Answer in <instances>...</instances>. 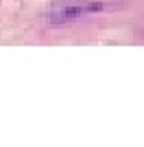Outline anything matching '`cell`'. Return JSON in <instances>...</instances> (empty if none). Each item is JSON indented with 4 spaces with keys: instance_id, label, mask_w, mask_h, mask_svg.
Instances as JSON below:
<instances>
[{
    "instance_id": "6da1fadb",
    "label": "cell",
    "mask_w": 144,
    "mask_h": 147,
    "mask_svg": "<svg viewBox=\"0 0 144 147\" xmlns=\"http://www.w3.org/2000/svg\"><path fill=\"white\" fill-rule=\"evenodd\" d=\"M107 2H98V0H61V2L50 5L46 18L50 24H68V22L81 20L85 16L107 11Z\"/></svg>"
}]
</instances>
